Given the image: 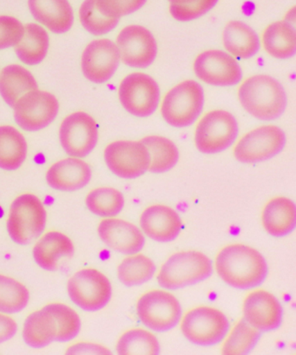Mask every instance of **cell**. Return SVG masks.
<instances>
[{
	"label": "cell",
	"instance_id": "ba28073f",
	"mask_svg": "<svg viewBox=\"0 0 296 355\" xmlns=\"http://www.w3.org/2000/svg\"><path fill=\"white\" fill-rule=\"evenodd\" d=\"M236 117L226 110H212L198 123L195 133V146L204 154H218L232 146L238 136Z\"/></svg>",
	"mask_w": 296,
	"mask_h": 355
},
{
	"label": "cell",
	"instance_id": "4dcf8cb0",
	"mask_svg": "<svg viewBox=\"0 0 296 355\" xmlns=\"http://www.w3.org/2000/svg\"><path fill=\"white\" fill-rule=\"evenodd\" d=\"M23 338L31 347L43 348L56 341V329L46 308L33 312L24 324Z\"/></svg>",
	"mask_w": 296,
	"mask_h": 355
},
{
	"label": "cell",
	"instance_id": "e0dca14e",
	"mask_svg": "<svg viewBox=\"0 0 296 355\" xmlns=\"http://www.w3.org/2000/svg\"><path fill=\"white\" fill-rule=\"evenodd\" d=\"M120 53L116 44L107 39L92 41L82 54V74L95 84L108 82L119 67Z\"/></svg>",
	"mask_w": 296,
	"mask_h": 355
},
{
	"label": "cell",
	"instance_id": "8d00e7d4",
	"mask_svg": "<svg viewBox=\"0 0 296 355\" xmlns=\"http://www.w3.org/2000/svg\"><path fill=\"white\" fill-rule=\"evenodd\" d=\"M30 293L21 282L0 275V313H16L28 304Z\"/></svg>",
	"mask_w": 296,
	"mask_h": 355
},
{
	"label": "cell",
	"instance_id": "60d3db41",
	"mask_svg": "<svg viewBox=\"0 0 296 355\" xmlns=\"http://www.w3.org/2000/svg\"><path fill=\"white\" fill-rule=\"evenodd\" d=\"M24 34V26L11 16H0V51L15 46Z\"/></svg>",
	"mask_w": 296,
	"mask_h": 355
},
{
	"label": "cell",
	"instance_id": "30bf717a",
	"mask_svg": "<svg viewBox=\"0 0 296 355\" xmlns=\"http://www.w3.org/2000/svg\"><path fill=\"white\" fill-rule=\"evenodd\" d=\"M286 135L281 128L264 125L251 130L236 144L234 155L243 164H258L271 159L284 149Z\"/></svg>",
	"mask_w": 296,
	"mask_h": 355
},
{
	"label": "cell",
	"instance_id": "ab89813d",
	"mask_svg": "<svg viewBox=\"0 0 296 355\" xmlns=\"http://www.w3.org/2000/svg\"><path fill=\"white\" fill-rule=\"evenodd\" d=\"M147 0H96V8L108 18L119 19L142 8Z\"/></svg>",
	"mask_w": 296,
	"mask_h": 355
},
{
	"label": "cell",
	"instance_id": "4316f807",
	"mask_svg": "<svg viewBox=\"0 0 296 355\" xmlns=\"http://www.w3.org/2000/svg\"><path fill=\"white\" fill-rule=\"evenodd\" d=\"M49 46L46 31L37 24L30 23L24 26V34L15 46V53L22 63L37 65L46 58Z\"/></svg>",
	"mask_w": 296,
	"mask_h": 355
},
{
	"label": "cell",
	"instance_id": "83f0119b",
	"mask_svg": "<svg viewBox=\"0 0 296 355\" xmlns=\"http://www.w3.org/2000/svg\"><path fill=\"white\" fill-rule=\"evenodd\" d=\"M264 49L278 60H288L296 53V33L294 26L278 21L268 26L263 35Z\"/></svg>",
	"mask_w": 296,
	"mask_h": 355
},
{
	"label": "cell",
	"instance_id": "e575fe53",
	"mask_svg": "<svg viewBox=\"0 0 296 355\" xmlns=\"http://www.w3.org/2000/svg\"><path fill=\"white\" fill-rule=\"evenodd\" d=\"M226 336L222 347V354L244 355L249 354L256 347L260 339V332L243 319L236 324Z\"/></svg>",
	"mask_w": 296,
	"mask_h": 355
},
{
	"label": "cell",
	"instance_id": "d590c367",
	"mask_svg": "<svg viewBox=\"0 0 296 355\" xmlns=\"http://www.w3.org/2000/svg\"><path fill=\"white\" fill-rule=\"evenodd\" d=\"M53 318L56 329V341L67 343L78 336L81 329V320L78 313L62 303H51L44 306Z\"/></svg>",
	"mask_w": 296,
	"mask_h": 355
},
{
	"label": "cell",
	"instance_id": "ac0fdd59",
	"mask_svg": "<svg viewBox=\"0 0 296 355\" xmlns=\"http://www.w3.org/2000/svg\"><path fill=\"white\" fill-rule=\"evenodd\" d=\"M243 319L259 332H270L281 327L284 309L273 294L263 289L250 292L243 306Z\"/></svg>",
	"mask_w": 296,
	"mask_h": 355
},
{
	"label": "cell",
	"instance_id": "603a6c76",
	"mask_svg": "<svg viewBox=\"0 0 296 355\" xmlns=\"http://www.w3.org/2000/svg\"><path fill=\"white\" fill-rule=\"evenodd\" d=\"M264 230L274 237L290 234L296 226V206L291 199L277 196L270 200L261 213Z\"/></svg>",
	"mask_w": 296,
	"mask_h": 355
},
{
	"label": "cell",
	"instance_id": "74e56055",
	"mask_svg": "<svg viewBox=\"0 0 296 355\" xmlns=\"http://www.w3.org/2000/svg\"><path fill=\"white\" fill-rule=\"evenodd\" d=\"M81 25L88 33L95 36L105 35L119 25V19L108 18L96 8V0H85L79 9Z\"/></svg>",
	"mask_w": 296,
	"mask_h": 355
},
{
	"label": "cell",
	"instance_id": "9c48e42d",
	"mask_svg": "<svg viewBox=\"0 0 296 355\" xmlns=\"http://www.w3.org/2000/svg\"><path fill=\"white\" fill-rule=\"evenodd\" d=\"M68 294L82 310L96 312L111 301L112 287L106 275L94 268L79 270L68 282Z\"/></svg>",
	"mask_w": 296,
	"mask_h": 355
},
{
	"label": "cell",
	"instance_id": "d4e9b609",
	"mask_svg": "<svg viewBox=\"0 0 296 355\" xmlns=\"http://www.w3.org/2000/svg\"><path fill=\"white\" fill-rule=\"evenodd\" d=\"M223 40L227 51L241 60L253 58L260 51L259 36L243 22H229L223 31Z\"/></svg>",
	"mask_w": 296,
	"mask_h": 355
},
{
	"label": "cell",
	"instance_id": "1f68e13d",
	"mask_svg": "<svg viewBox=\"0 0 296 355\" xmlns=\"http://www.w3.org/2000/svg\"><path fill=\"white\" fill-rule=\"evenodd\" d=\"M157 267L150 257L139 253L129 254L118 268L119 280L126 287H139L154 277Z\"/></svg>",
	"mask_w": 296,
	"mask_h": 355
},
{
	"label": "cell",
	"instance_id": "8992f818",
	"mask_svg": "<svg viewBox=\"0 0 296 355\" xmlns=\"http://www.w3.org/2000/svg\"><path fill=\"white\" fill-rule=\"evenodd\" d=\"M181 331L189 343L211 347L225 339L229 331V322L219 309L201 306L185 313L181 319Z\"/></svg>",
	"mask_w": 296,
	"mask_h": 355
},
{
	"label": "cell",
	"instance_id": "f1b7e54d",
	"mask_svg": "<svg viewBox=\"0 0 296 355\" xmlns=\"http://www.w3.org/2000/svg\"><path fill=\"white\" fill-rule=\"evenodd\" d=\"M26 157L27 143L22 133L12 126H0V168L18 170Z\"/></svg>",
	"mask_w": 296,
	"mask_h": 355
},
{
	"label": "cell",
	"instance_id": "5b68a950",
	"mask_svg": "<svg viewBox=\"0 0 296 355\" xmlns=\"http://www.w3.org/2000/svg\"><path fill=\"white\" fill-rule=\"evenodd\" d=\"M46 211L35 195L23 194L12 202L8 219V231L13 242L27 245L43 233Z\"/></svg>",
	"mask_w": 296,
	"mask_h": 355
},
{
	"label": "cell",
	"instance_id": "7c38bea8",
	"mask_svg": "<svg viewBox=\"0 0 296 355\" xmlns=\"http://www.w3.org/2000/svg\"><path fill=\"white\" fill-rule=\"evenodd\" d=\"M15 119L26 132H39L46 128L56 119L60 103L56 96L39 89L27 92L16 102Z\"/></svg>",
	"mask_w": 296,
	"mask_h": 355
},
{
	"label": "cell",
	"instance_id": "f35d334b",
	"mask_svg": "<svg viewBox=\"0 0 296 355\" xmlns=\"http://www.w3.org/2000/svg\"><path fill=\"white\" fill-rule=\"evenodd\" d=\"M218 0H195L187 4H171V15L181 22L192 21L200 18L218 4Z\"/></svg>",
	"mask_w": 296,
	"mask_h": 355
},
{
	"label": "cell",
	"instance_id": "7bdbcfd3",
	"mask_svg": "<svg viewBox=\"0 0 296 355\" xmlns=\"http://www.w3.org/2000/svg\"><path fill=\"white\" fill-rule=\"evenodd\" d=\"M18 325L15 320L0 313V344L6 343L15 336Z\"/></svg>",
	"mask_w": 296,
	"mask_h": 355
},
{
	"label": "cell",
	"instance_id": "f546056e",
	"mask_svg": "<svg viewBox=\"0 0 296 355\" xmlns=\"http://www.w3.org/2000/svg\"><path fill=\"white\" fill-rule=\"evenodd\" d=\"M150 156L149 171L162 174L170 171L178 163L179 150L175 144L166 137L148 136L141 140Z\"/></svg>",
	"mask_w": 296,
	"mask_h": 355
},
{
	"label": "cell",
	"instance_id": "7a4b0ae2",
	"mask_svg": "<svg viewBox=\"0 0 296 355\" xmlns=\"http://www.w3.org/2000/svg\"><path fill=\"white\" fill-rule=\"evenodd\" d=\"M241 105L254 119L273 121L284 113L287 95L284 86L268 75H256L241 85Z\"/></svg>",
	"mask_w": 296,
	"mask_h": 355
},
{
	"label": "cell",
	"instance_id": "8fae6325",
	"mask_svg": "<svg viewBox=\"0 0 296 355\" xmlns=\"http://www.w3.org/2000/svg\"><path fill=\"white\" fill-rule=\"evenodd\" d=\"M119 96L123 108L132 115L147 117L156 112L160 101V89L150 76L135 72L123 78Z\"/></svg>",
	"mask_w": 296,
	"mask_h": 355
},
{
	"label": "cell",
	"instance_id": "d6986e66",
	"mask_svg": "<svg viewBox=\"0 0 296 355\" xmlns=\"http://www.w3.org/2000/svg\"><path fill=\"white\" fill-rule=\"evenodd\" d=\"M102 242L116 252L133 254L141 252L146 245L143 231L128 220L107 218L98 227Z\"/></svg>",
	"mask_w": 296,
	"mask_h": 355
},
{
	"label": "cell",
	"instance_id": "44dd1931",
	"mask_svg": "<svg viewBox=\"0 0 296 355\" xmlns=\"http://www.w3.org/2000/svg\"><path fill=\"white\" fill-rule=\"evenodd\" d=\"M92 168L78 157H70L51 165L46 173L51 188L60 191H76L85 188L91 181Z\"/></svg>",
	"mask_w": 296,
	"mask_h": 355
},
{
	"label": "cell",
	"instance_id": "7402d4cb",
	"mask_svg": "<svg viewBox=\"0 0 296 355\" xmlns=\"http://www.w3.org/2000/svg\"><path fill=\"white\" fill-rule=\"evenodd\" d=\"M31 13L51 33L63 34L71 29L74 13L68 0H28Z\"/></svg>",
	"mask_w": 296,
	"mask_h": 355
},
{
	"label": "cell",
	"instance_id": "ee69618b",
	"mask_svg": "<svg viewBox=\"0 0 296 355\" xmlns=\"http://www.w3.org/2000/svg\"><path fill=\"white\" fill-rule=\"evenodd\" d=\"M171 4H187V3L195 1V0H168Z\"/></svg>",
	"mask_w": 296,
	"mask_h": 355
},
{
	"label": "cell",
	"instance_id": "6da1fadb",
	"mask_svg": "<svg viewBox=\"0 0 296 355\" xmlns=\"http://www.w3.org/2000/svg\"><path fill=\"white\" fill-rule=\"evenodd\" d=\"M215 266L219 277L227 285L242 291L259 287L268 274L263 254L245 244H230L223 248L216 257Z\"/></svg>",
	"mask_w": 296,
	"mask_h": 355
},
{
	"label": "cell",
	"instance_id": "ffe728a7",
	"mask_svg": "<svg viewBox=\"0 0 296 355\" xmlns=\"http://www.w3.org/2000/svg\"><path fill=\"white\" fill-rule=\"evenodd\" d=\"M140 227L151 240L167 243L177 239L182 230V220L171 207L155 205L148 207L141 214Z\"/></svg>",
	"mask_w": 296,
	"mask_h": 355
},
{
	"label": "cell",
	"instance_id": "cb8c5ba5",
	"mask_svg": "<svg viewBox=\"0 0 296 355\" xmlns=\"http://www.w3.org/2000/svg\"><path fill=\"white\" fill-rule=\"evenodd\" d=\"M71 240L63 233L51 231L41 237L33 248V257L43 270H56L63 257H71L74 254Z\"/></svg>",
	"mask_w": 296,
	"mask_h": 355
},
{
	"label": "cell",
	"instance_id": "9a60e30c",
	"mask_svg": "<svg viewBox=\"0 0 296 355\" xmlns=\"http://www.w3.org/2000/svg\"><path fill=\"white\" fill-rule=\"evenodd\" d=\"M194 71L206 84L230 87L239 84L243 71L232 55L219 50H209L199 54L194 62Z\"/></svg>",
	"mask_w": 296,
	"mask_h": 355
},
{
	"label": "cell",
	"instance_id": "d6a6232c",
	"mask_svg": "<svg viewBox=\"0 0 296 355\" xmlns=\"http://www.w3.org/2000/svg\"><path fill=\"white\" fill-rule=\"evenodd\" d=\"M86 206L94 215L111 218L118 216L125 208V196L114 188L101 187L93 189L85 199Z\"/></svg>",
	"mask_w": 296,
	"mask_h": 355
},
{
	"label": "cell",
	"instance_id": "2e32d148",
	"mask_svg": "<svg viewBox=\"0 0 296 355\" xmlns=\"http://www.w3.org/2000/svg\"><path fill=\"white\" fill-rule=\"evenodd\" d=\"M120 58L130 67H149L156 60L157 43L153 34L141 26H129L119 33L116 39Z\"/></svg>",
	"mask_w": 296,
	"mask_h": 355
},
{
	"label": "cell",
	"instance_id": "b9f144b4",
	"mask_svg": "<svg viewBox=\"0 0 296 355\" xmlns=\"http://www.w3.org/2000/svg\"><path fill=\"white\" fill-rule=\"evenodd\" d=\"M67 354H111L112 352L101 345L81 343L68 348Z\"/></svg>",
	"mask_w": 296,
	"mask_h": 355
},
{
	"label": "cell",
	"instance_id": "836d02e7",
	"mask_svg": "<svg viewBox=\"0 0 296 355\" xmlns=\"http://www.w3.org/2000/svg\"><path fill=\"white\" fill-rule=\"evenodd\" d=\"M116 353L128 354H159L161 347L155 334L142 329L126 331L120 336L116 346Z\"/></svg>",
	"mask_w": 296,
	"mask_h": 355
},
{
	"label": "cell",
	"instance_id": "3957f363",
	"mask_svg": "<svg viewBox=\"0 0 296 355\" xmlns=\"http://www.w3.org/2000/svg\"><path fill=\"white\" fill-rule=\"evenodd\" d=\"M213 274L211 258L199 251H181L172 254L162 265L158 284L168 291H177L207 280Z\"/></svg>",
	"mask_w": 296,
	"mask_h": 355
},
{
	"label": "cell",
	"instance_id": "484cf974",
	"mask_svg": "<svg viewBox=\"0 0 296 355\" xmlns=\"http://www.w3.org/2000/svg\"><path fill=\"white\" fill-rule=\"evenodd\" d=\"M37 89L35 78L21 65H8L0 73V96L11 107L27 92Z\"/></svg>",
	"mask_w": 296,
	"mask_h": 355
},
{
	"label": "cell",
	"instance_id": "277c9868",
	"mask_svg": "<svg viewBox=\"0 0 296 355\" xmlns=\"http://www.w3.org/2000/svg\"><path fill=\"white\" fill-rule=\"evenodd\" d=\"M204 105V92L201 85L194 80H186L165 95L162 103V116L168 125L185 128L198 120Z\"/></svg>",
	"mask_w": 296,
	"mask_h": 355
},
{
	"label": "cell",
	"instance_id": "5bb4252c",
	"mask_svg": "<svg viewBox=\"0 0 296 355\" xmlns=\"http://www.w3.org/2000/svg\"><path fill=\"white\" fill-rule=\"evenodd\" d=\"M105 160L109 170L116 177L135 179L149 170V153L141 142L116 141L105 150Z\"/></svg>",
	"mask_w": 296,
	"mask_h": 355
},
{
	"label": "cell",
	"instance_id": "4fadbf2b",
	"mask_svg": "<svg viewBox=\"0 0 296 355\" xmlns=\"http://www.w3.org/2000/svg\"><path fill=\"white\" fill-rule=\"evenodd\" d=\"M60 139L62 147L69 156L78 158L87 157L98 144V125L87 113H72L61 123Z\"/></svg>",
	"mask_w": 296,
	"mask_h": 355
},
{
	"label": "cell",
	"instance_id": "52a82bcc",
	"mask_svg": "<svg viewBox=\"0 0 296 355\" xmlns=\"http://www.w3.org/2000/svg\"><path fill=\"white\" fill-rule=\"evenodd\" d=\"M137 315L147 329L164 333L175 329L181 322L182 310L178 299L171 293L154 289L139 299Z\"/></svg>",
	"mask_w": 296,
	"mask_h": 355
}]
</instances>
